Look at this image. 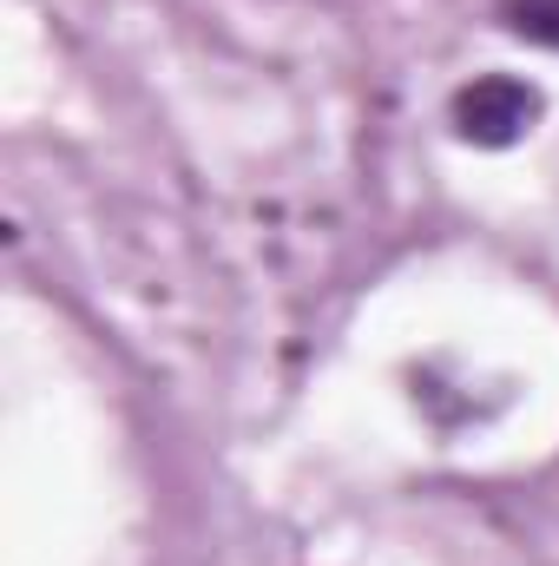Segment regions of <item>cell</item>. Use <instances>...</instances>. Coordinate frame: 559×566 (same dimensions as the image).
<instances>
[{"instance_id":"obj_1","label":"cell","mask_w":559,"mask_h":566,"mask_svg":"<svg viewBox=\"0 0 559 566\" xmlns=\"http://www.w3.org/2000/svg\"><path fill=\"white\" fill-rule=\"evenodd\" d=\"M534 119H540V86H527L514 73H487V80L454 93V133L467 145H494L500 151V145L527 139Z\"/></svg>"},{"instance_id":"obj_2","label":"cell","mask_w":559,"mask_h":566,"mask_svg":"<svg viewBox=\"0 0 559 566\" xmlns=\"http://www.w3.org/2000/svg\"><path fill=\"white\" fill-rule=\"evenodd\" d=\"M500 27L514 40H534V46L559 53V0H500Z\"/></svg>"}]
</instances>
